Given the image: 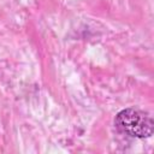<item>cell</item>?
I'll return each instance as SVG.
<instances>
[{
    "label": "cell",
    "instance_id": "6da1fadb",
    "mask_svg": "<svg viewBox=\"0 0 154 154\" xmlns=\"http://www.w3.org/2000/svg\"><path fill=\"white\" fill-rule=\"evenodd\" d=\"M117 129L129 136L144 138L152 136L154 131V122L152 117L135 108H125L120 111L114 118Z\"/></svg>",
    "mask_w": 154,
    "mask_h": 154
}]
</instances>
